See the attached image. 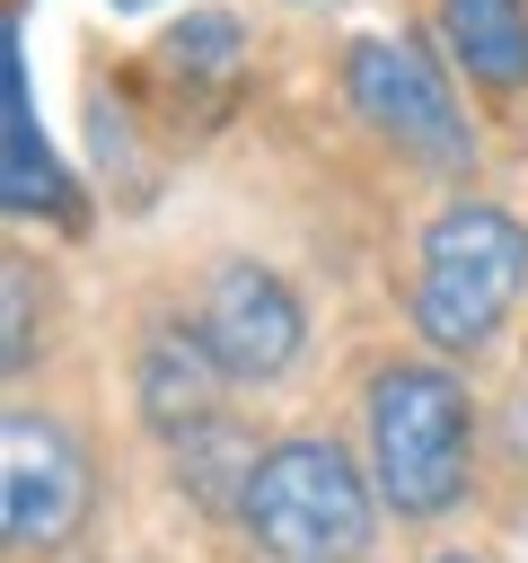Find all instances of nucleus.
<instances>
[{"label": "nucleus", "mask_w": 528, "mask_h": 563, "mask_svg": "<svg viewBox=\"0 0 528 563\" xmlns=\"http://www.w3.org/2000/svg\"><path fill=\"white\" fill-rule=\"evenodd\" d=\"M114 9H123V18H141V9H158V0H114Z\"/></svg>", "instance_id": "f8f14e48"}, {"label": "nucleus", "mask_w": 528, "mask_h": 563, "mask_svg": "<svg viewBox=\"0 0 528 563\" xmlns=\"http://www.w3.org/2000/svg\"><path fill=\"white\" fill-rule=\"evenodd\" d=\"M343 97H352V114L378 141H396L422 167H466L475 158V132L458 114V88H449V70L431 62L422 35H361L343 53Z\"/></svg>", "instance_id": "20e7f679"}, {"label": "nucleus", "mask_w": 528, "mask_h": 563, "mask_svg": "<svg viewBox=\"0 0 528 563\" xmlns=\"http://www.w3.org/2000/svg\"><path fill=\"white\" fill-rule=\"evenodd\" d=\"M0 202L9 220H79V194L44 141V123L26 114V62H18V26L0 35Z\"/></svg>", "instance_id": "0eeeda50"}, {"label": "nucleus", "mask_w": 528, "mask_h": 563, "mask_svg": "<svg viewBox=\"0 0 528 563\" xmlns=\"http://www.w3.org/2000/svg\"><path fill=\"white\" fill-rule=\"evenodd\" d=\"M370 475L334 449V440H273L238 493V519L246 537L273 554V563H361L370 545Z\"/></svg>", "instance_id": "7ed1b4c3"}, {"label": "nucleus", "mask_w": 528, "mask_h": 563, "mask_svg": "<svg viewBox=\"0 0 528 563\" xmlns=\"http://www.w3.org/2000/svg\"><path fill=\"white\" fill-rule=\"evenodd\" d=\"M9 369H26V264H9Z\"/></svg>", "instance_id": "9b49d317"}, {"label": "nucleus", "mask_w": 528, "mask_h": 563, "mask_svg": "<svg viewBox=\"0 0 528 563\" xmlns=\"http://www.w3.org/2000/svg\"><path fill=\"white\" fill-rule=\"evenodd\" d=\"M220 387H229V369L211 361L202 334H150L141 343V413H150V431H167V440L211 431L220 422Z\"/></svg>", "instance_id": "6e6552de"}, {"label": "nucleus", "mask_w": 528, "mask_h": 563, "mask_svg": "<svg viewBox=\"0 0 528 563\" xmlns=\"http://www.w3.org/2000/svg\"><path fill=\"white\" fill-rule=\"evenodd\" d=\"M528 290V229L466 194L449 202L431 229H422V255H414V325L431 352H475L493 343V325L510 317V299Z\"/></svg>", "instance_id": "f03ea898"}, {"label": "nucleus", "mask_w": 528, "mask_h": 563, "mask_svg": "<svg viewBox=\"0 0 528 563\" xmlns=\"http://www.w3.org/2000/svg\"><path fill=\"white\" fill-rule=\"evenodd\" d=\"M88 519V449L53 413H9L0 431V528L9 545H62Z\"/></svg>", "instance_id": "423d86ee"}, {"label": "nucleus", "mask_w": 528, "mask_h": 563, "mask_svg": "<svg viewBox=\"0 0 528 563\" xmlns=\"http://www.w3.org/2000/svg\"><path fill=\"white\" fill-rule=\"evenodd\" d=\"M194 334L211 343L229 387H273L299 361V343H308V308H299V290L273 264H220L211 290H202Z\"/></svg>", "instance_id": "39448f33"}, {"label": "nucleus", "mask_w": 528, "mask_h": 563, "mask_svg": "<svg viewBox=\"0 0 528 563\" xmlns=\"http://www.w3.org/2000/svg\"><path fill=\"white\" fill-rule=\"evenodd\" d=\"M361 431H370V484L387 493L396 519H440L466 493L475 405H466L458 369H440V361H387L361 387Z\"/></svg>", "instance_id": "f257e3e1"}, {"label": "nucleus", "mask_w": 528, "mask_h": 563, "mask_svg": "<svg viewBox=\"0 0 528 563\" xmlns=\"http://www.w3.org/2000/svg\"><path fill=\"white\" fill-rule=\"evenodd\" d=\"M440 44L475 88H528V0H440Z\"/></svg>", "instance_id": "1a4fd4ad"}, {"label": "nucleus", "mask_w": 528, "mask_h": 563, "mask_svg": "<svg viewBox=\"0 0 528 563\" xmlns=\"http://www.w3.org/2000/svg\"><path fill=\"white\" fill-rule=\"evenodd\" d=\"M440 563H475V554H440Z\"/></svg>", "instance_id": "ddd939ff"}, {"label": "nucleus", "mask_w": 528, "mask_h": 563, "mask_svg": "<svg viewBox=\"0 0 528 563\" xmlns=\"http://www.w3.org/2000/svg\"><path fill=\"white\" fill-rule=\"evenodd\" d=\"M238 53H246V26H238L229 9H194V18H176V35H167V62H176V70H202V79L238 70Z\"/></svg>", "instance_id": "9d476101"}]
</instances>
